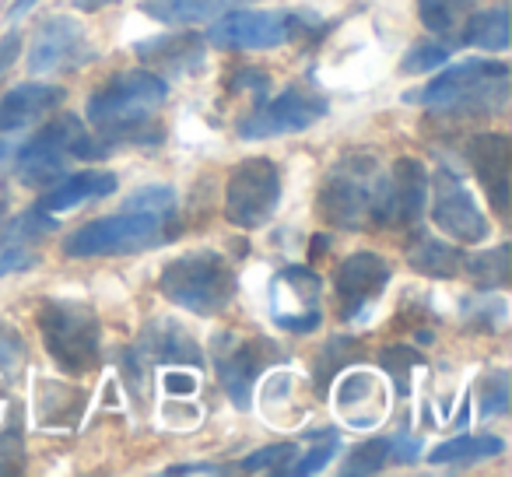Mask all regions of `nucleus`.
I'll list each match as a JSON object with an SVG mask.
<instances>
[{
    "instance_id": "obj_9",
    "label": "nucleus",
    "mask_w": 512,
    "mask_h": 477,
    "mask_svg": "<svg viewBox=\"0 0 512 477\" xmlns=\"http://www.w3.org/2000/svg\"><path fill=\"white\" fill-rule=\"evenodd\" d=\"M281 362V351L274 348L271 341H242V337H214V369H218V379L225 386V393L232 397V404L239 411H246L253 404V386L256 376L267 369V365Z\"/></svg>"
},
{
    "instance_id": "obj_17",
    "label": "nucleus",
    "mask_w": 512,
    "mask_h": 477,
    "mask_svg": "<svg viewBox=\"0 0 512 477\" xmlns=\"http://www.w3.org/2000/svg\"><path fill=\"white\" fill-rule=\"evenodd\" d=\"M337 414L344 418V425L351 428H376L386 414V390L379 383V376L372 372H348L337 379Z\"/></svg>"
},
{
    "instance_id": "obj_22",
    "label": "nucleus",
    "mask_w": 512,
    "mask_h": 477,
    "mask_svg": "<svg viewBox=\"0 0 512 477\" xmlns=\"http://www.w3.org/2000/svg\"><path fill=\"white\" fill-rule=\"evenodd\" d=\"M418 456V442L414 439H369L362 446H355L344 460V474L358 477V474H379L386 463H407Z\"/></svg>"
},
{
    "instance_id": "obj_15",
    "label": "nucleus",
    "mask_w": 512,
    "mask_h": 477,
    "mask_svg": "<svg viewBox=\"0 0 512 477\" xmlns=\"http://www.w3.org/2000/svg\"><path fill=\"white\" fill-rule=\"evenodd\" d=\"M386 285H390V264L379 253H351L348 260H341V267L334 274L341 316H362L383 295Z\"/></svg>"
},
{
    "instance_id": "obj_11",
    "label": "nucleus",
    "mask_w": 512,
    "mask_h": 477,
    "mask_svg": "<svg viewBox=\"0 0 512 477\" xmlns=\"http://www.w3.org/2000/svg\"><path fill=\"white\" fill-rule=\"evenodd\" d=\"M81 134H85V127H81V120L71 113L46 123V127L25 144L22 155H18V179H22L25 186H46V183H53V179H60L67 162L74 158V148H78Z\"/></svg>"
},
{
    "instance_id": "obj_10",
    "label": "nucleus",
    "mask_w": 512,
    "mask_h": 477,
    "mask_svg": "<svg viewBox=\"0 0 512 477\" xmlns=\"http://www.w3.org/2000/svg\"><path fill=\"white\" fill-rule=\"evenodd\" d=\"M95 57V46L88 29L71 15H53L36 29L29 46V71L32 74H60L78 71Z\"/></svg>"
},
{
    "instance_id": "obj_34",
    "label": "nucleus",
    "mask_w": 512,
    "mask_h": 477,
    "mask_svg": "<svg viewBox=\"0 0 512 477\" xmlns=\"http://www.w3.org/2000/svg\"><path fill=\"white\" fill-rule=\"evenodd\" d=\"M25 362V341L11 323L0 320V372H15Z\"/></svg>"
},
{
    "instance_id": "obj_13",
    "label": "nucleus",
    "mask_w": 512,
    "mask_h": 477,
    "mask_svg": "<svg viewBox=\"0 0 512 477\" xmlns=\"http://www.w3.org/2000/svg\"><path fill=\"white\" fill-rule=\"evenodd\" d=\"M323 116H327V99L323 95L288 88L274 102H264L260 109H253L239 123V137H246V141H267V137L299 134V130H309Z\"/></svg>"
},
{
    "instance_id": "obj_8",
    "label": "nucleus",
    "mask_w": 512,
    "mask_h": 477,
    "mask_svg": "<svg viewBox=\"0 0 512 477\" xmlns=\"http://www.w3.org/2000/svg\"><path fill=\"white\" fill-rule=\"evenodd\" d=\"M428 172L418 158H397L386 176H376L372 190V225L411 228L425 214Z\"/></svg>"
},
{
    "instance_id": "obj_42",
    "label": "nucleus",
    "mask_w": 512,
    "mask_h": 477,
    "mask_svg": "<svg viewBox=\"0 0 512 477\" xmlns=\"http://www.w3.org/2000/svg\"><path fill=\"white\" fill-rule=\"evenodd\" d=\"M11 151H15V148H11V141H0V165L8 162V158H11Z\"/></svg>"
},
{
    "instance_id": "obj_18",
    "label": "nucleus",
    "mask_w": 512,
    "mask_h": 477,
    "mask_svg": "<svg viewBox=\"0 0 512 477\" xmlns=\"http://www.w3.org/2000/svg\"><path fill=\"white\" fill-rule=\"evenodd\" d=\"M512 144L505 134H477L474 141L467 144V158L474 165L477 179L484 183L488 190L491 204L498 211H509V155H512Z\"/></svg>"
},
{
    "instance_id": "obj_31",
    "label": "nucleus",
    "mask_w": 512,
    "mask_h": 477,
    "mask_svg": "<svg viewBox=\"0 0 512 477\" xmlns=\"http://www.w3.org/2000/svg\"><path fill=\"white\" fill-rule=\"evenodd\" d=\"M509 411V376L491 372L481 379V418H498Z\"/></svg>"
},
{
    "instance_id": "obj_40",
    "label": "nucleus",
    "mask_w": 512,
    "mask_h": 477,
    "mask_svg": "<svg viewBox=\"0 0 512 477\" xmlns=\"http://www.w3.org/2000/svg\"><path fill=\"white\" fill-rule=\"evenodd\" d=\"M165 474H225V467H214V463H179V467H169Z\"/></svg>"
},
{
    "instance_id": "obj_37",
    "label": "nucleus",
    "mask_w": 512,
    "mask_h": 477,
    "mask_svg": "<svg viewBox=\"0 0 512 477\" xmlns=\"http://www.w3.org/2000/svg\"><path fill=\"white\" fill-rule=\"evenodd\" d=\"M18 53H22V36H18V32H8V36L0 39V78L15 67Z\"/></svg>"
},
{
    "instance_id": "obj_20",
    "label": "nucleus",
    "mask_w": 512,
    "mask_h": 477,
    "mask_svg": "<svg viewBox=\"0 0 512 477\" xmlns=\"http://www.w3.org/2000/svg\"><path fill=\"white\" fill-rule=\"evenodd\" d=\"M116 190V176L113 172H74V176H60L57 186L43 193L39 200V211L46 214H64V211H74L78 204L85 200H99V197H109Z\"/></svg>"
},
{
    "instance_id": "obj_30",
    "label": "nucleus",
    "mask_w": 512,
    "mask_h": 477,
    "mask_svg": "<svg viewBox=\"0 0 512 477\" xmlns=\"http://www.w3.org/2000/svg\"><path fill=\"white\" fill-rule=\"evenodd\" d=\"M295 460V446L292 442H278V446L256 449L242 460V470L246 474H288Z\"/></svg>"
},
{
    "instance_id": "obj_12",
    "label": "nucleus",
    "mask_w": 512,
    "mask_h": 477,
    "mask_svg": "<svg viewBox=\"0 0 512 477\" xmlns=\"http://www.w3.org/2000/svg\"><path fill=\"white\" fill-rule=\"evenodd\" d=\"M432 221L453 243H484L491 232L474 193L453 169H435L432 176Z\"/></svg>"
},
{
    "instance_id": "obj_38",
    "label": "nucleus",
    "mask_w": 512,
    "mask_h": 477,
    "mask_svg": "<svg viewBox=\"0 0 512 477\" xmlns=\"http://www.w3.org/2000/svg\"><path fill=\"white\" fill-rule=\"evenodd\" d=\"M228 85H232V88H253V92L264 99L267 88H271V78H267V74H260V71H239L232 81H228Z\"/></svg>"
},
{
    "instance_id": "obj_6",
    "label": "nucleus",
    "mask_w": 512,
    "mask_h": 477,
    "mask_svg": "<svg viewBox=\"0 0 512 477\" xmlns=\"http://www.w3.org/2000/svg\"><path fill=\"white\" fill-rule=\"evenodd\" d=\"M376 158L365 151L344 155L327 172L320 190V211L330 225L362 232L372 225V190H376Z\"/></svg>"
},
{
    "instance_id": "obj_36",
    "label": "nucleus",
    "mask_w": 512,
    "mask_h": 477,
    "mask_svg": "<svg viewBox=\"0 0 512 477\" xmlns=\"http://www.w3.org/2000/svg\"><path fill=\"white\" fill-rule=\"evenodd\" d=\"M22 439L18 435H0V474L4 470H18V463H22Z\"/></svg>"
},
{
    "instance_id": "obj_41",
    "label": "nucleus",
    "mask_w": 512,
    "mask_h": 477,
    "mask_svg": "<svg viewBox=\"0 0 512 477\" xmlns=\"http://www.w3.org/2000/svg\"><path fill=\"white\" fill-rule=\"evenodd\" d=\"M39 0H15V8H11V15L15 18H22V15H29L32 8H36Z\"/></svg>"
},
{
    "instance_id": "obj_5",
    "label": "nucleus",
    "mask_w": 512,
    "mask_h": 477,
    "mask_svg": "<svg viewBox=\"0 0 512 477\" xmlns=\"http://www.w3.org/2000/svg\"><path fill=\"white\" fill-rule=\"evenodd\" d=\"M39 330H43V344L50 358L67 372V376H81V372L99 365V316L81 302L50 299L39 306Z\"/></svg>"
},
{
    "instance_id": "obj_24",
    "label": "nucleus",
    "mask_w": 512,
    "mask_h": 477,
    "mask_svg": "<svg viewBox=\"0 0 512 477\" xmlns=\"http://www.w3.org/2000/svg\"><path fill=\"white\" fill-rule=\"evenodd\" d=\"M407 264L425 278H456L463 271V253L456 246L432 239V235H414L407 243Z\"/></svg>"
},
{
    "instance_id": "obj_7",
    "label": "nucleus",
    "mask_w": 512,
    "mask_h": 477,
    "mask_svg": "<svg viewBox=\"0 0 512 477\" xmlns=\"http://www.w3.org/2000/svg\"><path fill=\"white\" fill-rule=\"evenodd\" d=\"M281 204V172L271 158H246L225 186V218L235 228H260Z\"/></svg>"
},
{
    "instance_id": "obj_33",
    "label": "nucleus",
    "mask_w": 512,
    "mask_h": 477,
    "mask_svg": "<svg viewBox=\"0 0 512 477\" xmlns=\"http://www.w3.org/2000/svg\"><path fill=\"white\" fill-rule=\"evenodd\" d=\"M337 449H341V439H337V432H327V435H323V446H316L313 453L306 456V460L292 463V470H288V474H299V477L320 474V470L337 456Z\"/></svg>"
},
{
    "instance_id": "obj_4",
    "label": "nucleus",
    "mask_w": 512,
    "mask_h": 477,
    "mask_svg": "<svg viewBox=\"0 0 512 477\" xmlns=\"http://www.w3.org/2000/svg\"><path fill=\"white\" fill-rule=\"evenodd\" d=\"M320 29L309 11H225L207 29V43L218 50H278Z\"/></svg>"
},
{
    "instance_id": "obj_27",
    "label": "nucleus",
    "mask_w": 512,
    "mask_h": 477,
    "mask_svg": "<svg viewBox=\"0 0 512 477\" xmlns=\"http://www.w3.org/2000/svg\"><path fill=\"white\" fill-rule=\"evenodd\" d=\"M477 0H418V18L432 36L453 39L474 15Z\"/></svg>"
},
{
    "instance_id": "obj_21",
    "label": "nucleus",
    "mask_w": 512,
    "mask_h": 477,
    "mask_svg": "<svg viewBox=\"0 0 512 477\" xmlns=\"http://www.w3.org/2000/svg\"><path fill=\"white\" fill-rule=\"evenodd\" d=\"M246 4H253V0H148L144 15L162 25H200L214 22L232 8H246Z\"/></svg>"
},
{
    "instance_id": "obj_14",
    "label": "nucleus",
    "mask_w": 512,
    "mask_h": 477,
    "mask_svg": "<svg viewBox=\"0 0 512 477\" xmlns=\"http://www.w3.org/2000/svg\"><path fill=\"white\" fill-rule=\"evenodd\" d=\"M320 274L302 264H292L271 281V316L281 330L309 334L320 327Z\"/></svg>"
},
{
    "instance_id": "obj_29",
    "label": "nucleus",
    "mask_w": 512,
    "mask_h": 477,
    "mask_svg": "<svg viewBox=\"0 0 512 477\" xmlns=\"http://www.w3.org/2000/svg\"><path fill=\"white\" fill-rule=\"evenodd\" d=\"M379 365L390 372L393 386L407 397V393H411V376L418 369H425V358H421L414 348H407V344H390V348L379 355Z\"/></svg>"
},
{
    "instance_id": "obj_1",
    "label": "nucleus",
    "mask_w": 512,
    "mask_h": 477,
    "mask_svg": "<svg viewBox=\"0 0 512 477\" xmlns=\"http://www.w3.org/2000/svg\"><path fill=\"white\" fill-rule=\"evenodd\" d=\"M172 211H151V207L123 204L120 214L88 221V225L74 228L64 239L67 257H116V253H141L155 250L172 235Z\"/></svg>"
},
{
    "instance_id": "obj_19",
    "label": "nucleus",
    "mask_w": 512,
    "mask_h": 477,
    "mask_svg": "<svg viewBox=\"0 0 512 477\" xmlns=\"http://www.w3.org/2000/svg\"><path fill=\"white\" fill-rule=\"evenodd\" d=\"M67 92L57 85H18L0 99V134H15V130L29 127V123L50 116L57 106H64Z\"/></svg>"
},
{
    "instance_id": "obj_26",
    "label": "nucleus",
    "mask_w": 512,
    "mask_h": 477,
    "mask_svg": "<svg viewBox=\"0 0 512 477\" xmlns=\"http://www.w3.org/2000/svg\"><path fill=\"white\" fill-rule=\"evenodd\" d=\"M505 442L498 435H456V439L442 442L428 453V463L435 467H456V463H477L491 460V456H502Z\"/></svg>"
},
{
    "instance_id": "obj_25",
    "label": "nucleus",
    "mask_w": 512,
    "mask_h": 477,
    "mask_svg": "<svg viewBox=\"0 0 512 477\" xmlns=\"http://www.w3.org/2000/svg\"><path fill=\"white\" fill-rule=\"evenodd\" d=\"M456 43L477 46L484 53H505L509 50V8L495 4V8L481 11V15H470L460 36H456Z\"/></svg>"
},
{
    "instance_id": "obj_23",
    "label": "nucleus",
    "mask_w": 512,
    "mask_h": 477,
    "mask_svg": "<svg viewBox=\"0 0 512 477\" xmlns=\"http://www.w3.org/2000/svg\"><path fill=\"white\" fill-rule=\"evenodd\" d=\"M144 355L162 358V362H183V365H200L204 355H200L197 341L190 337V330L179 327L172 320H155L148 330H144Z\"/></svg>"
},
{
    "instance_id": "obj_39",
    "label": "nucleus",
    "mask_w": 512,
    "mask_h": 477,
    "mask_svg": "<svg viewBox=\"0 0 512 477\" xmlns=\"http://www.w3.org/2000/svg\"><path fill=\"white\" fill-rule=\"evenodd\" d=\"M165 390L169 393H197V376H190V372H179V369H172V372H165Z\"/></svg>"
},
{
    "instance_id": "obj_16",
    "label": "nucleus",
    "mask_w": 512,
    "mask_h": 477,
    "mask_svg": "<svg viewBox=\"0 0 512 477\" xmlns=\"http://www.w3.org/2000/svg\"><path fill=\"white\" fill-rule=\"evenodd\" d=\"M134 53L144 60L148 71H165L172 78H186V74L204 67L207 43L204 36L193 32H176V36H151L134 46Z\"/></svg>"
},
{
    "instance_id": "obj_3",
    "label": "nucleus",
    "mask_w": 512,
    "mask_h": 477,
    "mask_svg": "<svg viewBox=\"0 0 512 477\" xmlns=\"http://www.w3.org/2000/svg\"><path fill=\"white\" fill-rule=\"evenodd\" d=\"M158 292L186 313L214 316L235 299V274L221 253L193 250L165 267L158 278Z\"/></svg>"
},
{
    "instance_id": "obj_28",
    "label": "nucleus",
    "mask_w": 512,
    "mask_h": 477,
    "mask_svg": "<svg viewBox=\"0 0 512 477\" xmlns=\"http://www.w3.org/2000/svg\"><path fill=\"white\" fill-rule=\"evenodd\" d=\"M463 267H467L470 278H474L484 292L505 288L509 285V246H495V250L477 253V257H463Z\"/></svg>"
},
{
    "instance_id": "obj_32",
    "label": "nucleus",
    "mask_w": 512,
    "mask_h": 477,
    "mask_svg": "<svg viewBox=\"0 0 512 477\" xmlns=\"http://www.w3.org/2000/svg\"><path fill=\"white\" fill-rule=\"evenodd\" d=\"M449 60V46H439V43H418L411 53L404 57L400 71L404 74H425V71H435V67H446Z\"/></svg>"
},
{
    "instance_id": "obj_35",
    "label": "nucleus",
    "mask_w": 512,
    "mask_h": 477,
    "mask_svg": "<svg viewBox=\"0 0 512 477\" xmlns=\"http://www.w3.org/2000/svg\"><path fill=\"white\" fill-rule=\"evenodd\" d=\"M32 264H39V257L22 243V239H8L4 253H0V278L4 274H15V271H29Z\"/></svg>"
},
{
    "instance_id": "obj_2",
    "label": "nucleus",
    "mask_w": 512,
    "mask_h": 477,
    "mask_svg": "<svg viewBox=\"0 0 512 477\" xmlns=\"http://www.w3.org/2000/svg\"><path fill=\"white\" fill-rule=\"evenodd\" d=\"M509 99V67L502 60H460L428 81L407 102L449 113H495Z\"/></svg>"
}]
</instances>
